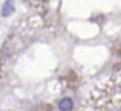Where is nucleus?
<instances>
[{"mask_svg": "<svg viewBox=\"0 0 121 111\" xmlns=\"http://www.w3.org/2000/svg\"><path fill=\"white\" fill-rule=\"evenodd\" d=\"M58 108L61 110V111H71L72 110V100L71 99H61L60 100V103H58Z\"/></svg>", "mask_w": 121, "mask_h": 111, "instance_id": "obj_1", "label": "nucleus"}, {"mask_svg": "<svg viewBox=\"0 0 121 111\" xmlns=\"http://www.w3.org/2000/svg\"><path fill=\"white\" fill-rule=\"evenodd\" d=\"M11 12H12V3L11 2H6L5 6H3V9H2V14L3 15H9Z\"/></svg>", "mask_w": 121, "mask_h": 111, "instance_id": "obj_2", "label": "nucleus"}]
</instances>
